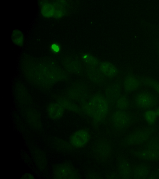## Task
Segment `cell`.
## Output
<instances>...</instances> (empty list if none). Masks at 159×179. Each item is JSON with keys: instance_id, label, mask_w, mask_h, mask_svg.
<instances>
[{"instance_id": "277c9868", "label": "cell", "mask_w": 159, "mask_h": 179, "mask_svg": "<svg viewBox=\"0 0 159 179\" xmlns=\"http://www.w3.org/2000/svg\"><path fill=\"white\" fill-rule=\"evenodd\" d=\"M112 151L111 142L104 137L97 139L92 148L93 157L97 162L101 163H106L110 161L112 156Z\"/></svg>"}, {"instance_id": "5b68a950", "label": "cell", "mask_w": 159, "mask_h": 179, "mask_svg": "<svg viewBox=\"0 0 159 179\" xmlns=\"http://www.w3.org/2000/svg\"><path fill=\"white\" fill-rule=\"evenodd\" d=\"M158 102L157 96L152 93L143 91L137 93L135 95L134 102L137 108L143 109H151Z\"/></svg>"}, {"instance_id": "1f68e13d", "label": "cell", "mask_w": 159, "mask_h": 179, "mask_svg": "<svg viewBox=\"0 0 159 179\" xmlns=\"http://www.w3.org/2000/svg\"><path fill=\"white\" fill-rule=\"evenodd\" d=\"M158 117H159V106L157 107L154 110Z\"/></svg>"}, {"instance_id": "9a60e30c", "label": "cell", "mask_w": 159, "mask_h": 179, "mask_svg": "<svg viewBox=\"0 0 159 179\" xmlns=\"http://www.w3.org/2000/svg\"><path fill=\"white\" fill-rule=\"evenodd\" d=\"M103 76L109 78L116 77L118 71L116 67L112 63L107 62H103L100 63L99 67Z\"/></svg>"}, {"instance_id": "ffe728a7", "label": "cell", "mask_w": 159, "mask_h": 179, "mask_svg": "<svg viewBox=\"0 0 159 179\" xmlns=\"http://www.w3.org/2000/svg\"><path fill=\"white\" fill-rule=\"evenodd\" d=\"M54 144L57 149L61 151L71 152L76 149L69 142L59 138H57L55 140Z\"/></svg>"}, {"instance_id": "ba28073f", "label": "cell", "mask_w": 159, "mask_h": 179, "mask_svg": "<svg viewBox=\"0 0 159 179\" xmlns=\"http://www.w3.org/2000/svg\"><path fill=\"white\" fill-rule=\"evenodd\" d=\"M91 137L89 131L86 128L79 130L70 136L69 142L77 149L84 147L89 141Z\"/></svg>"}, {"instance_id": "9c48e42d", "label": "cell", "mask_w": 159, "mask_h": 179, "mask_svg": "<svg viewBox=\"0 0 159 179\" xmlns=\"http://www.w3.org/2000/svg\"><path fill=\"white\" fill-rule=\"evenodd\" d=\"M117 168L120 179L131 178L132 167L128 159L121 153L117 154Z\"/></svg>"}, {"instance_id": "f546056e", "label": "cell", "mask_w": 159, "mask_h": 179, "mask_svg": "<svg viewBox=\"0 0 159 179\" xmlns=\"http://www.w3.org/2000/svg\"><path fill=\"white\" fill-rule=\"evenodd\" d=\"M147 179H159V170L150 172Z\"/></svg>"}, {"instance_id": "d6986e66", "label": "cell", "mask_w": 159, "mask_h": 179, "mask_svg": "<svg viewBox=\"0 0 159 179\" xmlns=\"http://www.w3.org/2000/svg\"><path fill=\"white\" fill-rule=\"evenodd\" d=\"M139 78L143 85L151 88L159 94V81L149 77L142 76Z\"/></svg>"}, {"instance_id": "4dcf8cb0", "label": "cell", "mask_w": 159, "mask_h": 179, "mask_svg": "<svg viewBox=\"0 0 159 179\" xmlns=\"http://www.w3.org/2000/svg\"><path fill=\"white\" fill-rule=\"evenodd\" d=\"M21 178L33 179H34V177L32 174L29 173H27L23 175L21 177Z\"/></svg>"}, {"instance_id": "7402d4cb", "label": "cell", "mask_w": 159, "mask_h": 179, "mask_svg": "<svg viewBox=\"0 0 159 179\" xmlns=\"http://www.w3.org/2000/svg\"><path fill=\"white\" fill-rule=\"evenodd\" d=\"M143 117L149 126H153L158 117L155 110L149 109L147 110L144 112Z\"/></svg>"}, {"instance_id": "44dd1931", "label": "cell", "mask_w": 159, "mask_h": 179, "mask_svg": "<svg viewBox=\"0 0 159 179\" xmlns=\"http://www.w3.org/2000/svg\"><path fill=\"white\" fill-rule=\"evenodd\" d=\"M142 148L159 151V136H153L143 145Z\"/></svg>"}, {"instance_id": "2e32d148", "label": "cell", "mask_w": 159, "mask_h": 179, "mask_svg": "<svg viewBox=\"0 0 159 179\" xmlns=\"http://www.w3.org/2000/svg\"><path fill=\"white\" fill-rule=\"evenodd\" d=\"M47 112L50 117L52 119L57 120L63 116L64 108L60 104L52 103L48 106Z\"/></svg>"}, {"instance_id": "ac0fdd59", "label": "cell", "mask_w": 159, "mask_h": 179, "mask_svg": "<svg viewBox=\"0 0 159 179\" xmlns=\"http://www.w3.org/2000/svg\"><path fill=\"white\" fill-rule=\"evenodd\" d=\"M60 104L64 109L81 114L83 113L80 107L68 99H62Z\"/></svg>"}, {"instance_id": "7a4b0ae2", "label": "cell", "mask_w": 159, "mask_h": 179, "mask_svg": "<svg viewBox=\"0 0 159 179\" xmlns=\"http://www.w3.org/2000/svg\"><path fill=\"white\" fill-rule=\"evenodd\" d=\"M157 128L154 126L142 128L130 132L120 140V145L124 147L143 145L156 133Z\"/></svg>"}, {"instance_id": "83f0119b", "label": "cell", "mask_w": 159, "mask_h": 179, "mask_svg": "<svg viewBox=\"0 0 159 179\" xmlns=\"http://www.w3.org/2000/svg\"><path fill=\"white\" fill-rule=\"evenodd\" d=\"M105 177L107 179H120L117 171H114L107 174L105 176Z\"/></svg>"}, {"instance_id": "d4e9b609", "label": "cell", "mask_w": 159, "mask_h": 179, "mask_svg": "<svg viewBox=\"0 0 159 179\" xmlns=\"http://www.w3.org/2000/svg\"><path fill=\"white\" fill-rule=\"evenodd\" d=\"M12 40L16 44L20 46L23 45L24 36L23 33L18 30H14L11 35Z\"/></svg>"}, {"instance_id": "7c38bea8", "label": "cell", "mask_w": 159, "mask_h": 179, "mask_svg": "<svg viewBox=\"0 0 159 179\" xmlns=\"http://www.w3.org/2000/svg\"><path fill=\"white\" fill-rule=\"evenodd\" d=\"M121 88L119 83L114 82L108 85L105 89V96L109 104L115 103L121 96Z\"/></svg>"}, {"instance_id": "484cf974", "label": "cell", "mask_w": 159, "mask_h": 179, "mask_svg": "<svg viewBox=\"0 0 159 179\" xmlns=\"http://www.w3.org/2000/svg\"><path fill=\"white\" fill-rule=\"evenodd\" d=\"M54 7L50 4H46L43 6L41 9V13L44 16L50 17L54 13Z\"/></svg>"}, {"instance_id": "603a6c76", "label": "cell", "mask_w": 159, "mask_h": 179, "mask_svg": "<svg viewBox=\"0 0 159 179\" xmlns=\"http://www.w3.org/2000/svg\"><path fill=\"white\" fill-rule=\"evenodd\" d=\"M118 110L126 111L130 107V102L125 95L120 96L115 103Z\"/></svg>"}, {"instance_id": "6da1fadb", "label": "cell", "mask_w": 159, "mask_h": 179, "mask_svg": "<svg viewBox=\"0 0 159 179\" xmlns=\"http://www.w3.org/2000/svg\"><path fill=\"white\" fill-rule=\"evenodd\" d=\"M109 103L105 96L96 93L81 104V108L84 114L90 117L95 125L103 122L108 115Z\"/></svg>"}, {"instance_id": "8fae6325", "label": "cell", "mask_w": 159, "mask_h": 179, "mask_svg": "<svg viewBox=\"0 0 159 179\" xmlns=\"http://www.w3.org/2000/svg\"><path fill=\"white\" fill-rule=\"evenodd\" d=\"M142 85L139 77L131 73L128 74L125 76L123 82L124 89L126 93H130L137 90Z\"/></svg>"}, {"instance_id": "30bf717a", "label": "cell", "mask_w": 159, "mask_h": 179, "mask_svg": "<svg viewBox=\"0 0 159 179\" xmlns=\"http://www.w3.org/2000/svg\"><path fill=\"white\" fill-rule=\"evenodd\" d=\"M132 152L135 157L142 161H159V151L141 148L132 151Z\"/></svg>"}, {"instance_id": "e0dca14e", "label": "cell", "mask_w": 159, "mask_h": 179, "mask_svg": "<svg viewBox=\"0 0 159 179\" xmlns=\"http://www.w3.org/2000/svg\"><path fill=\"white\" fill-rule=\"evenodd\" d=\"M27 117L30 123L34 128L40 129L42 127L41 123L39 114L34 111H30L27 114Z\"/></svg>"}, {"instance_id": "3957f363", "label": "cell", "mask_w": 159, "mask_h": 179, "mask_svg": "<svg viewBox=\"0 0 159 179\" xmlns=\"http://www.w3.org/2000/svg\"><path fill=\"white\" fill-rule=\"evenodd\" d=\"M133 120L131 115L126 111L118 110L115 111L110 118L111 132L115 135H121L129 127Z\"/></svg>"}, {"instance_id": "d6a6232c", "label": "cell", "mask_w": 159, "mask_h": 179, "mask_svg": "<svg viewBox=\"0 0 159 179\" xmlns=\"http://www.w3.org/2000/svg\"><path fill=\"white\" fill-rule=\"evenodd\" d=\"M157 52L158 53V57H159V43L158 44L157 46Z\"/></svg>"}, {"instance_id": "8992f818", "label": "cell", "mask_w": 159, "mask_h": 179, "mask_svg": "<svg viewBox=\"0 0 159 179\" xmlns=\"http://www.w3.org/2000/svg\"><path fill=\"white\" fill-rule=\"evenodd\" d=\"M55 179H78L80 176L78 171L70 163H64L57 164L53 169Z\"/></svg>"}, {"instance_id": "52a82bcc", "label": "cell", "mask_w": 159, "mask_h": 179, "mask_svg": "<svg viewBox=\"0 0 159 179\" xmlns=\"http://www.w3.org/2000/svg\"><path fill=\"white\" fill-rule=\"evenodd\" d=\"M89 91L86 86L82 83H78L72 86L67 92L70 99L80 102V104L89 98Z\"/></svg>"}, {"instance_id": "f1b7e54d", "label": "cell", "mask_w": 159, "mask_h": 179, "mask_svg": "<svg viewBox=\"0 0 159 179\" xmlns=\"http://www.w3.org/2000/svg\"><path fill=\"white\" fill-rule=\"evenodd\" d=\"M86 178L88 179H102V178L96 172H91L87 174Z\"/></svg>"}, {"instance_id": "5bb4252c", "label": "cell", "mask_w": 159, "mask_h": 179, "mask_svg": "<svg viewBox=\"0 0 159 179\" xmlns=\"http://www.w3.org/2000/svg\"><path fill=\"white\" fill-rule=\"evenodd\" d=\"M86 71L89 79L93 83L101 84L104 81L105 77L97 67L87 65Z\"/></svg>"}, {"instance_id": "cb8c5ba5", "label": "cell", "mask_w": 159, "mask_h": 179, "mask_svg": "<svg viewBox=\"0 0 159 179\" xmlns=\"http://www.w3.org/2000/svg\"><path fill=\"white\" fill-rule=\"evenodd\" d=\"M82 59L87 65L97 67L99 65L98 60L93 56L88 53L83 54Z\"/></svg>"}, {"instance_id": "4fadbf2b", "label": "cell", "mask_w": 159, "mask_h": 179, "mask_svg": "<svg viewBox=\"0 0 159 179\" xmlns=\"http://www.w3.org/2000/svg\"><path fill=\"white\" fill-rule=\"evenodd\" d=\"M150 172V167L147 163H142L137 164L132 167L131 179H147Z\"/></svg>"}, {"instance_id": "4316f807", "label": "cell", "mask_w": 159, "mask_h": 179, "mask_svg": "<svg viewBox=\"0 0 159 179\" xmlns=\"http://www.w3.org/2000/svg\"><path fill=\"white\" fill-rule=\"evenodd\" d=\"M50 49L53 53H57L60 52L61 48L59 44L57 43H54L51 44Z\"/></svg>"}]
</instances>
